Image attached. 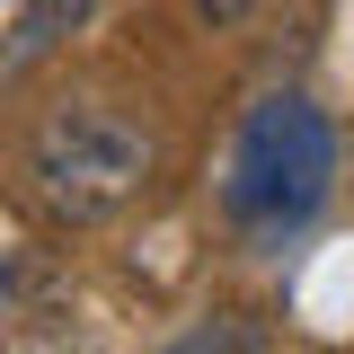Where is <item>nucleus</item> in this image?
I'll return each instance as SVG.
<instances>
[{
	"label": "nucleus",
	"instance_id": "1",
	"mask_svg": "<svg viewBox=\"0 0 354 354\" xmlns=\"http://www.w3.org/2000/svg\"><path fill=\"white\" fill-rule=\"evenodd\" d=\"M328 186H337V133H328V115L310 106L301 88L257 97L239 142H230V169H221L230 230L257 239V248H283V239H301L319 221Z\"/></svg>",
	"mask_w": 354,
	"mask_h": 354
},
{
	"label": "nucleus",
	"instance_id": "2",
	"mask_svg": "<svg viewBox=\"0 0 354 354\" xmlns=\"http://www.w3.org/2000/svg\"><path fill=\"white\" fill-rule=\"evenodd\" d=\"M142 177H151V142L115 106H53L27 142V195L44 204V221H71V230L124 213Z\"/></svg>",
	"mask_w": 354,
	"mask_h": 354
},
{
	"label": "nucleus",
	"instance_id": "3",
	"mask_svg": "<svg viewBox=\"0 0 354 354\" xmlns=\"http://www.w3.org/2000/svg\"><path fill=\"white\" fill-rule=\"evenodd\" d=\"M160 354H266V337H257L248 310H213V319H195L186 337H169Z\"/></svg>",
	"mask_w": 354,
	"mask_h": 354
},
{
	"label": "nucleus",
	"instance_id": "4",
	"mask_svg": "<svg viewBox=\"0 0 354 354\" xmlns=\"http://www.w3.org/2000/svg\"><path fill=\"white\" fill-rule=\"evenodd\" d=\"M62 18H80V0H36V9L18 18V53H44V44H53V27H62Z\"/></svg>",
	"mask_w": 354,
	"mask_h": 354
},
{
	"label": "nucleus",
	"instance_id": "5",
	"mask_svg": "<svg viewBox=\"0 0 354 354\" xmlns=\"http://www.w3.org/2000/svg\"><path fill=\"white\" fill-rule=\"evenodd\" d=\"M248 9H257V0H195V18H204V27H239Z\"/></svg>",
	"mask_w": 354,
	"mask_h": 354
}]
</instances>
